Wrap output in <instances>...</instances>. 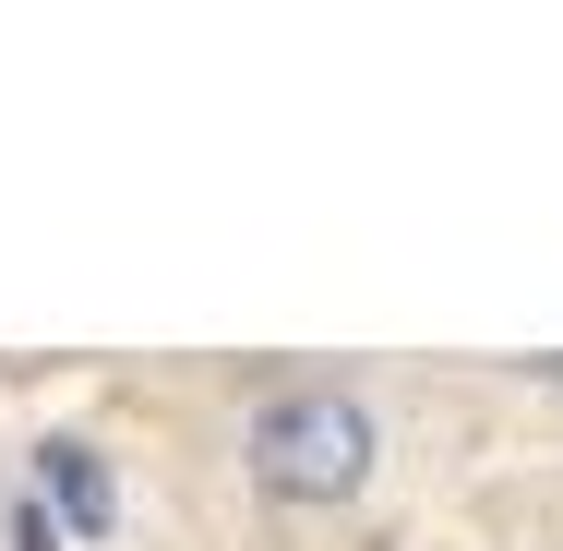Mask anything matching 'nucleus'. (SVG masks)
I'll return each instance as SVG.
<instances>
[{"mask_svg":"<svg viewBox=\"0 0 563 551\" xmlns=\"http://www.w3.org/2000/svg\"><path fill=\"white\" fill-rule=\"evenodd\" d=\"M240 480L276 516H347L384 480V408L360 384H336V372H288L240 420Z\"/></svg>","mask_w":563,"mask_h":551,"instance_id":"1","label":"nucleus"},{"mask_svg":"<svg viewBox=\"0 0 563 551\" xmlns=\"http://www.w3.org/2000/svg\"><path fill=\"white\" fill-rule=\"evenodd\" d=\"M36 504H48V528H73V540H97L120 516V480H109V455L85 432H48L36 443Z\"/></svg>","mask_w":563,"mask_h":551,"instance_id":"2","label":"nucleus"}]
</instances>
